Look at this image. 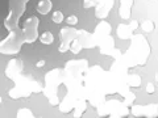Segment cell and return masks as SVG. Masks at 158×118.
Listing matches in <instances>:
<instances>
[{"mask_svg":"<svg viewBox=\"0 0 158 118\" xmlns=\"http://www.w3.org/2000/svg\"><path fill=\"white\" fill-rule=\"evenodd\" d=\"M111 33V25L106 21H102L98 24V26L95 28V33H94V36H95V38L98 39H103L110 36Z\"/></svg>","mask_w":158,"mask_h":118,"instance_id":"10","label":"cell"},{"mask_svg":"<svg viewBox=\"0 0 158 118\" xmlns=\"http://www.w3.org/2000/svg\"><path fill=\"white\" fill-rule=\"evenodd\" d=\"M113 4H115V0H99L95 6V16L102 20L106 18L110 14Z\"/></svg>","mask_w":158,"mask_h":118,"instance_id":"8","label":"cell"},{"mask_svg":"<svg viewBox=\"0 0 158 118\" xmlns=\"http://www.w3.org/2000/svg\"><path fill=\"white\" fill-rule=\"evenodd\" d=\"M15 87L11 88L8 92V96L17 100V98H25L29 97L33 92H41L42 88L37 81L31 80L28 77H24L23 75H19L15 79Z\"/></svg>","mask_w":158,"mask_h":118,"instance_id":"1","label":"cell"},{"mask_svg":"<svg viewBox=\"0 0 158 118\" xmlns=\"http://www.w3.org/2000/svg\"><path fill=\"white\" fill-rule=\"evenodd\" d=\"M69 49L71 50L73 54H79V53L82 51L83 46L81 45V42H79L78 39H74V41H71V43H70V46H69Z\"/></svg>","mask_w":158,"mask_h":118,"instance_id":"16","label":"cell"},{"mask_svg":"<svg viewBox=\"0 0 158 118\" xmlns=\"http://www.w3.org/2000/svg\"><path fill=\"white\" fill-rule=\"evenodd\" d=\"M38 25L40 20L36 16H29L25 21L23 22V34H24V41L25 43H33L38 38Z\"/></svg>","mask_w":158,"mask_h":118,"instance_id":"4","label":"cell"},{"mask_svg":"<svg viewBox=\"0 0 158 118\" xmlns=\"http://www.w3.org/2000/svg\"><path fill=\"white\" fill-rule=\"evenodd\" d=\"M153 28H154V24H153V21H150V20L144 21V24H142V30L144 32H152Z\"/></svg>","mask_w":158,"mask_h":118,"instance_id":"18","label":"cell"},{"mask_svg":"<svg viewBox=\"0 0 158 118\" xmlns=\"http://www.w3.org/2000/svg\"><path fill=\"white\" fill-rule=\"evenodd\" d=\"M36 67L37 68H44V67H45V61H44V59H40V61H37Z\"/></svg>","mask_w":158,"mask_h":118,"instance_id":"22","label":"cell"},{"mask_svg":"<svg viewBox=\"0 0 158 118\" xmlns=\"http://www.w3.org/2000/svg\"><path fill=\"white\" fill-rule=\"evenodd\" d=\"M117 36L121 39H128L131 37V26L124 25V24H120L117 28Z\"/></svg>","mask_w":158,"mask_h":118,"instance_id":"13","label":"cell"},{"mask_svg":"<svg viewBox=\"0 0 158 118\" xmlns=\"http://www.w3.org/2000/svg\"><path fill=\"white\" fill-rule=\"evenodd\" d=\"M0 105H2V96H0Z\"/></svg>","mask_w":158,"mask_h":118,"instance_id":"24","label":"cell"},{"mask_svg":"<svg viewBox=\"0 0 158 118\" xmlns=\"http://www.w3.org/2000/svg\"><path fill=\"white\" fill-rule=\"evenodd\" d=\"M24 70V63L20 59H11L6 67V76L11 80H15L19 75H21Z\"/></svg>","mask_w":158,"mask_h":118,"instance_id":"7","label":"cell"},{"mask_svg":"<svg viewBox=\"0 0 158 118\" xmlns=\"http://www.w3.org/2000/svg\"><path fill=\"white\" fill-rule=\"evenodd\" d=\"M63 18H65V16H63V12L62 11H54L53 14H52V21L54 24H61V22H63Z\"/></svg>","mask_w":158,"mask_h":118,"instance_id":"17","label":"cell"},{"mask_svg":"<svg viewBox=\"0 0 158 118\" xmlns=\"http://www.w3.org/2000/svg\"><path fill=\"white\" fill-rule=\"evenodd\" d=\"M28 2L29 0H9V12L6 20H4V28L8 32L19 28L20 17L25 12Z\"/></svg>","mask_w":158,"mask_h":118,"instance_id":"3","label":"cell"},{"mask_svg":"<svg viewBox=\"0 0 158 118\" xmlns=\"http://www.w3.org/2000/svg\"><path fill=\"white\" fill-rule=\"evenodd\" d=\"M98 2H99V0H83V7H85L86 9L92 8V7L96 6Z\"/></svg>","mask_w":158,"mask_h":118,"instance_id":"20","label":"cell"},{"mask_svg":"<svg viewBox=\"0 0 158 118\" xmlns=\"http://www.w3.org/2000/svg\"><path fill=\"white\" fill-rule=\"evenodd\" d=\"M135 118H157L158 117V106L156 104L149 105H133L129 110Z\"/></svg>","mask_w":158,"mask_h":118,"instance_id":"5","label":"cell"},{"mask_svg":"<svg viewBox=\"0 0 158 118\" xmlns=\"http://www.w3.org/2000/svg\"><path fill=\"white\" fill-rule=\"evenodd\" d=\"M66 22H67L69 26H75L78 24V17L75 16V14H71V16H69L66 18Z\"/></svg>","mask_w":158,"mask_h":118,"instance_id":"19","label":"cell"},{"mask_svg":"<svg viewBox=\"0 0 158 118\" xmlns=\"http://www.w3.org/2000/svg\"><path fill=\"white\" fill-rule=\"evenodd\" d=\"M110 118H123V117H120V116H116V114H112V116H110Z\"/></svg>","mask_w":158,"mask_h":118,"instance_id":"23","label":"cell"},{"mask_svg":"<svg viewBox=\"0 0 158 118\" xmlns=\"http://www.w3.org/2000/svg\"><path fill=\"white\" fill-rule=\"evenodd\" d=\"M25 43L24 41V34L21 28H16L13 30L8 32V36L0 41V54L4 55H16L21 51L23 45Z\"/></svg>","mask_w":158,"mask_h":118,"instance_id":"2","label":"cell"},{"mask_svg":"<svg viewBox=\"0 0 158 118\" xmlns=\"http://www.w3.org/2000/svg\"><path fill=\"white\" fill-rule=\"evenodd\" d=\"M77 39L79 42H81V45L82 46H85V47H91L94 46L96 43L95 41V36L94 34H90V33H87L85 30H78V37Z\"/></svg>","mask_w":158,"mask_h":118,"instance_id":"9","label":"cell"},{"mask_svg":"<svg viewBox=\"0 0 158 118\" xmlns=\"http://www.w3.org/2000/svg\"><path fill=\"white\" fill-rule=\"evenodd\" d=\"M154 89H156L154 84H152V83H148V85H146V92L152 95V93H154Z\"/></svg>","mask_w":158,"mask_h":118,"instance_id":"21","label":"cell"},{"mask_svg":"<svg viewBox=\"0 0 158 118\" xmlns=\"http://www.w3.org/2000/svg\"><path fill=\"white\" fill-rule=\"evenodd\" d=\"M16 118H45V117H34V114L32 113L31 109H28V108H21V109L17 110Z\"/></svg>","mask_w":158,"mask_h":118,"instance_id":"15","label":"cell"},{"mask_svg":"<svg viewBox=\"0 0 158 118\" xmlns=\"http://www.w3.org/2000/svg\"><path fill=\"white\" fill-rule=\"evenodd\" d=\"M52 7H53V4H52L50 0H40V2L37 3V6H36V9H37V12L40 14L45 16V14H48L52 11Z\"/></svg>","mask_w":158,"mask_h":118,"instance_id":"12","label":"cell"},{"mask_svg":"<svg viewBox=\"0 0 158 118\" xmlns=\"http://www.w3.org/2000/svg\"><path fill=\"white\" fill-rule=\"evenodd\" d=\"M38 39L42 45H52L54 42V34L52 32H44L42 34L38 36Z\"/></svg>","mask_w":158,"mask_h":118,"instance_id":"14","label":"cell"},{"mask_svg":"<svg viewBox=\"0 0 158 118\" xmlns=\"http://www.w3.org/2000/svg\"><path fill=\"white\" fill-rule=\"evenodd\" d=\"M133 0H120V8H118V13H120L121 18H129L132 12Z\"/></svg>","mask_w":158,"mask_h":118,"instance_id":"11","label":"cell"},{"mask_svg":"<svg viewBox=\"0 0 158 118\" xmlns=\"http://www.w3.org/2000/svg\"><path fill=\"white\" fill-rule=\"evenodd\" d=\"M78 37V30L73 26H66L59 30V39H61V45H59L58 50L59 53H66L69 50L71 41L77 39Z\"/></svg>","mask_w":158,"mask_h":118,"instance_id":"6","label":"cell"}]
</instances>
